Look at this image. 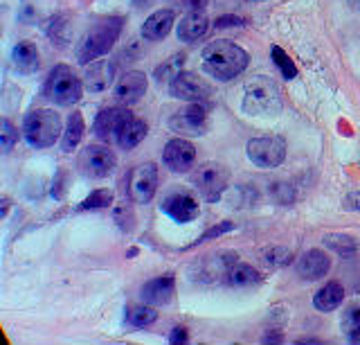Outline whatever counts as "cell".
I'll return each mask as SVG.
<instances>
[{
	"instance_id": "23",
	"label": "cell",
	"mask_w": 360,
	"mask_h": 345,
	"mask_svg": "<svg viewBox=\"0 0 360 345\" xmlns=\"http://www.w3.org/2000/svg\"><path fill=\"white\" fill-rule=\"evenodd\" d=\"M11 59H14L16 68L20 73H34V70H39V65H41L39 50H37V46H34L32 41L16 43L14 52H11Z\"/></svg>"
},
{
	"instance_id": "43",
	"label": "cell",
	"mask_w": 360,
	"mask_h": 345,
	"mask_svg": "<svg viewBox=\"0 0 360 345\" xmlns=\"http://www.w3.org/2000/svg\"><path fill=\"white\" fill-rule=\"evenodd\" d=\"M149 3H151V0H133L135 7H144V5H149Z\"/></svg>"
},
{
	"instance_id": "2",
	"label": "cell",
	"mask_w": 360,
	"mask_h": 345,
	"mask_svg": "<svg viewBox=\"0 0 360 345\" xmlns=\"http://www.w3.org/2000/svg\"><path fill=\"white\" fill-rule=\"evenodd\" d=\"M281 93L279 86L270 77L257 75L245 84L243 93V113L252 118H277L281 113Z\"/></svg>"
},
{
	"instance_id": "16",
	"label": "cell",
	"mask_w": 360,
	"mask_h": 345,
	"mask_svg": "<svg viewBox=\"0 0 360 345\" xmlns=\"http://www.w3.org/2000/svg\"><path fill=\"white\" fill-rule=\"evenodd\" d=\"M146 88H149V80H146V75L140 73V70H131L122 77L115 86V99L120 104H133L138 102V99L144 97Z\"/></svg>"
},
{
	"instance_id": "8",
	"label": "cell",
	"mask_w": 360,
	"mask_h": 345,
	"mask_svg": "<svg viewBox=\"0 0 360 345\" xmlns=\"http://www.w3.org/2000/svg\"><path fill=\"white\" fill-rule=\"evenodd\" d=\"M155 190H158V167H155V163H142L129 172L127 194L133 203H138V206L149 203L155 196Z\"/></svg>"
},
{
	"instance_id": "32",
	"label": "cell",
	"mask_w": 360,
	"mask_h": 345,
	"mask_svg": "<svg viewBox=\"0 0 360 345\" xmlns=\"http://www.w3.org/2000/svg\"><path fill=\"white\" fill-rule=\"evenodd\" d=\"M112 219H115V224L122 232H133L135 228V213H133V208L129 203H120L115 210H112Z\"/></svg>"
},
{
	"instance_id": "19",
	"label": "cell",
	"mask_w": 360,
	"mask_h": 345,
	"mask_svg": "<svg viewBox=\"0 0 360 345\" xmlns=\"http://www.w3.org/2000/svg\"><path fill=\"white\" fill-rule=\"evenodd\" d=\"M174 23H176L174 9H160V12L151 14L149 18L144 20L142 37L146 41H162V39H167L169 32H172Z\"/></svg>"
},
{
	"instance_id": "1",
	"label": "cell",
	"mask_w": 360,
	"mask_h": 345,
	"mask_svg": "<svg viewBox=\"0 0 360 345\" xmlns=\"http://www.w3.org/2000/svg\"><path fill=\"white\" fill-rule=\"evenodd\" d=\"M202 68H205L214 80L219 82H230L236 75H241L248 63H250V57L243 48H239L232 41L225 39H217L207 43L202 48Z\"/></svg>"
},
{
	"instance_id": "42",
	"label": "cell",
	"mask_w": 360,
	"mask_h": 345,
	"mask_svg": "<svg viewBox=\"0 0 360 345\" xmlns=\"http://www.w3.org/2000/svg\"><path fill=\"white\" fill-rule=\"evenodd\" d=\"M347 3H349V7L354 9V12H358V14H360V0H347Z\"/></svg>"
},
{
	"instance_id": "10",
	"label": "cell",
	"mask_w": 360,
	"mask_h": 345,
	"mask_svg": "<svg viewBox=\"0 0 360 345\" xmlns=\"http://www.w3.org/2000/svg\"><path fill=\"white\" fill-rule=\"evenodd\" d=\"M169 127L176 133H183V136H202V133H207L210 127L207 106H202L200 102H189V106L172 115Z\"/></svg>"
},
{
	"instance_id": "4",
	"label": "cell",
	"mask_w": 360,
	"mask_h": 345,
	"mask_svg": "<svg viewBox=\"0 0 360 345\" xmlns=\"http://www.w3.org/2000/svg\"><path fill=\"white\" fill-rule=\"evenodd\" d=\"M63 122L56 111L50 108H37L30 111L22 120V136L37 149H48L61 138Z\"/></svg>"
},
{
	"instance_id": "25",
	"label": "cell",
	"mask_w": 360,
	"mask_h": 345,
	"mask_svg": "<svg viewBox=\"0 0 360 345\" xmlns=\"http://www.w3.org/2000/svg\"><path fill=\"white\" fill-rule=\"evenodd\" d=\"M84 138V115L75 111V113L68 118V125H65V133H63V142L61 147L63 151H75L77 144L82 142Z\"/></svg>"
},
{
	"instance_id": "5",
	"label": "cell",
	"mask_w": 360,
	"mask_h": 345,
	"mask_svg": "<svg viewBox=\"0 0 360 345\" xmlns=\"http://www.w3.org/2000/svg\"><path fill=\"white\" fill-rule=\"evenodd\" d=\"M43 93L54 104L70 106V104H75V102H79V99H82L84 84L75 75V70L70 68V65L59 63V65H54V68L50 70Z\"/></svg>"
},
{
	"instance_id": "35",
	"label": "cell",
	"mask_w": 360,
	"mask_h": 345,
	"mask_svg": "<svg viewBox=\"0 0 360 345\" xmlns=\"http://www.w3.org/2000/svg\"><path fill=\"white\" fill-rule=\"evenodd\" d=\"M273 196H275V201L277 203H290L292 199H295V190L288 185V183H277L275 187H273Z\"/></svg>"
},
{
	"instance_id": "29",
	"label": "cell",
	"mask_w": 360,
	"mask_h": 345,
	"mask_svg": "<svg viewBox=\"0 0 360 345\" xmlns=\"http://www.w3.org/2000/svg\"><path fill=\"white\" fill-rule=\"evenodd\" d=\"M110 203H112V192L110 190H106V187H99V190H93L90 192L82 203H79V213H88V210H106V208H110Z\"/></svg>"
},
{
	"instance_id": "28",
	"label": "cell",
	"mask_w": 360,
	"mask_h": 345,
	"mask_svg": "<svg viewBox=\"0 0 360 345\" xmlns=\"http://www.w3.org/2000/svg\"><path fill=\"white\" fill-rule=\"evenodd\" d=\"M324 246L335 251L338 255H342V258H352V255L358 251L356 239L349 237V235H342V232H333V235H326L324 237Z\"/></svg>"
},
{
	"instance_id": "21",
	"label": "cell",
	"mask_w": 360,
	"mask_h": 345,
	"mask_svg": "<svg viewBox=\"0 0 360 345\" xmlns=\"http://www.w3.org/2000/svg\"><path fill=\"white\" fill-rule=\"evenodd\" d=\"M342 300H345L342 284L340 282H326L320 291L313 296V307L318 311H324V314H329V311H335L342 305Z\"/></svg>"
},
{
	"instance_id": "14",
	"label": "cell",
	"mask_w": 360,
	"mask_h": 345,
	"mask_svg": "<svg viewBox=\"0 0 360 345\" xmlns=\"http://www.w3.org/2000/svg\"><path fill=\"white\" fill-rule=\"evenodd\" d=\"M133 113L127 106H108L104 111H99L93 125V133L99 140H110L117 138V131L122 129V125L131 118Z\"/></svg>"
},
{
	"instance_id": "7",
	"label": "cell",
	"mask_w": 360,
	"mask_h": 345,
	"mask_svg": "<svg viewBox=\"0 0 360 345\" xmlns=\"http://www.w3.org/2000/svg\"><path fill=\"white\" fill-rule=\"evenodd\" d=\"M245 151L248 158L257 167L273 170V167H279L286 158V140L281 136H259L248 142Z\"/></svg>"
},
{
	"instance_id": "38",
	"label": "cell",
	"mask_w": 360,
	"mask_h": 345,
	"mask_svg": "<svg viewBox=\"0 0 360 345\" xmlns=\"http://www.w3.org/2000/svg\"><path fill=\"white\" fill-rule=\"evenodd\" d=\"M345 208L347 210H354V213H360V192H349L345 196Z\"/></svg>"
},
{
	"instance_id": "36",
	"label": "cell",
	"mask_w": 360,
	"mask_h": 345,
	"mask_svg": "<svg viewBox=\"0 0 360 345\" xmlns=\"http://www.w3.org/2000/svg\"><path fill=\"white\" fill-rule=\"evenodd\" d=\"M217 30H230V27H243L245 20L241 16H234V14H228V16H219L217 18Z\"/></svg>"
},
{
	"instance_id": "26",
	"label": "cell",
	"mask_w": 360,
	"mask_h": 345,
	"mask_svg": "<svg viewBox=\"0 0 360 345\" xmlns=\"http://www.w3.org/2000/svg\"><path fill=\"white\" fill-rule=\"evenodd\" d=\"M158 320V311L153 305H133L127 309V322L133 327H149L153 325V322Z\"/></svg>"
},
{
	"instance_id": "41",
	"label": "cell",
	"mask_w": 360,
	"mask_h": 345,
	"mask_svg": "<svg viewBox=\"0 0 360 345\" xmlns=\"http://www.w3.org/2000/svg\"><path fill=\"white\" fill-rule=\"evenodd\" d=\"M300 345H320L322 341H318V339H302V341H297Z\"/></svg>"
},
{
	"instance_id": "18",
	"label": "cell",
	"mask_w": 360,
	"mask_h": 345,
	"mask_svg": "<svg viewBox=\"0 0 360 345\" xmlns=\"http://www.w3.org/2000/svg\"><path fill=\"white\" fill-rule=\"evenodd\" d=\"M112 77H115V65L110 61H90V65L84 73V86L88 93H104L106 88L112 84Z\"/></svg>"
},
{
	"instance_id": "6",
	"label": "cell",
	"mask_w": 360,
	"mask_h": 345,
	"mask_svg": "<svg viewBox=\"0 0 360 345\" xmlns=\"http://www.w3.org/2000/svg\"><path fill=\"white\" fill-rule=\"evenodd\" d=\"M191 183H194L196 192L205 199V201L214 203V201H219V199L223 196L225 190H228L230 170L225 165L217 163V161L202 163V165L196 167L194 174H191Z\"/></svg>"
},
{
	"instance_id": "15",
	"label": "cell",
	"mask_w": 360,
	"mask_h": 345,
	"mask_svg": "<svg viewBox=\"0 0 360 345\" xmlns=\"http://www.w3.org/2000/svg\"><path fill=\"white\" fill-rule=\"evenodd\" d=\"M297 275L304 280H322V277L331 271V258L320 249L307 251L295 264Z\"/></svg>"
},
{
	"instance_id": "37",
	"label": "cell",
	"mask_w": 360,
	"mask_h": 345,
	"mask_svg": "<svg viewBox=\"0 0 360 345\" xmlns=\"http://www.w3.org/2000/svg\"><path fill=\"white\" fill-rule=\"evenodd\" d=\"M230 230H234V224L232 221H223V224H219V226H214V228H210L205 235H202L196 244H200V242H207V239H214V237H221L223 232H230Z\"/></svg>"
},
{
	"instance_id": "12",
	"label": "cell",
	"mask_w": 360,
	"mask_h": 345,
	"mask_svg": "<svg viewBox=\"0 0 360 345\" xmlns=\"http://www.w3.org/2000/svg\"><path fill=\"white\" fill-rule=\"evenodd\" d=\"M162 161L176 174L189 172L196 163V147L185 138H174L167 142V147L162 151Z\"/></svg>"
},
{
	"instance_id": "13",
	"label": "cell",
	"mask_w": 360,
	"mask_h": 345,
	"mask_svg": "<svg viewBox=\"0 0 360 345\" xmlns=\"http://www.w3.org/2000/svg\"><path fill=\"white\" fill-rule=\"evenodd\" d=\"M160 208H162L165 215H169L174 221H178V224L194 221L200 215L198 201L191 194H187V192H174V194L165 196V201H162Z\"/></svg>"
},
{
	"instance_id": "20",
	"label": "cell",
	"mask_w": 360,
	"mask_h": 345,
	"mask_svg": "<svg viewBox=\"0 0 360 345\" xmlns=\"http://www.w3.org/2000/svg\"><path fill=\"white\" fill-rule=\"evenodd\" d=\"M178 39L183 43H196L210 32V20L202 12H189L176 27Z\"/></svg>"
},
{
	"instance_id": "33",
	"label": "cell",
	"mask_w": 360,
	"mask_h": 345,
	"mask_svg": "<svg viewBox=\"0 0 360 345\" xmlns=\"http://www.w3.org/2000/svg\"><path fill=\"white\" fill-rule=\"evenodd\" d=\"M342 332L347 334L349 339H354L356 334L360 332V307H352L342 316Z\"/></svg>"
},
{
	"instance_id": "27",
	"label": "cell",
	"mask_w": 360,
	"mask_h": 345,
	"mask_svg": "<svg viewBox=\"0 0 360 345\" xmlns=\"http://www.w3.org/2000/svg\"><path fill=\"white\" fill-rule=\"evenodd\" d=\"M185 54L180 52V54H174V57H169L162 65H158L155 68V82H169L172 84L176 77L183 73V63H185Z\"/></svg>"
},
{
	"instance_id": "34",
	"label": "cell",
	"mask_w": 360,
	"mask_h": 345,
	"mask_svg": "<svg viewBox=\"0 0 360 345\" xmlns=\"http://www.w3.org/2000/svg\"><path fill=\"white\" fill-rule=\"evenodd\" d=\"M16 140H18V129L11 125L9 120H3V136H0V142H3V151L9 153L11 147L16 144Z\"/></svg>"
},
{
	"instance_id": "9",
	"label": "cell",
	"mask_w": 360,
	"mask_h": 345,
	"mask_svg": "<svg viewBox=\"0 0 360 345\" xmlns=\"http://www.w3.org/2000/svg\"><path fill=\"white\" fill-rule=\"evenodd\" d=\"M117 165V156L104 144H90L79 156V170L90 179H106Z\"/></svg>"
},
{
	"instance_id": "30",
	"label": "cell",
	"mask_w": 360,
	"mask_h": 345,
	"mask_svg": "<svg viewBox=\"0 0 360 345\" xmlns=\"http://www.w3.org/2000/svg\"><path fill=\"white\" fill-rule=\"evenodd\" d=\"M270 57H273V61L279 68V73L284 75V80H295L297 68H295V63H292V59L288 57L284 50H281L279 46H273V48H270Z\"/></svg>"
},
{
	"instance_id": "44",
	"label": "cell",
	"mask_w": 360,
	"mask_h": 345,
	"mask_svg": "<svg viewBox=\"0 0 360 345\" xmlns=\"http://www.w3.org/2000/svg\"><path fill=\"white\" fill-rule=\"evenodd\" d=\"M352 341H354V343H360V332H358V334H356V337H354V339H352Z\"/></svg>"
},
{
	"instance_id": "22",
	"label": "cell",
	"mask_w": 360,
	"mask_h": 345,
	"mask_svg": "<svg viewBox=\"0 0 360 345\" xmlns=\"http://www.w3.org/2000/svg\"><path fill=\"white\" fill-rule=\"evenodd\" d=\"M146 138V125H144V120L140 118H135L131 115L127 122L122 125V129L117 131V144L122 149H133V147H138V144Z\"/></svg>"
},
{
	"instance_id": "40",
	"label": "cell",
	"mask_w": 360,
	"mask_h": 345,
	"mask_svg": "<svg viewBox=\"0 0 360 345\" xmlns=\"http://www.w3.org/2000/svg\"><path fill=\"white\" fill-rule=\"evenodd\" d=\"M169 341H172V343H187L189 341L187 330L185 327H174L172 334H169Z\"/></svg>"
},
{
	"instance_id": "11",
	"label": "cell",
	"mask_w": 360,
	"mask_h": 345,
	"mask_svg": "<svg viewBox=\"0 0 360 345\" xmlns=\"http://www.w3.org/2000/svg\"><path fill=\"white\" fill-rule=\"evenodd\" d=\"M169 93H172L176 99L202 104L205 99L212 97V86L196 73H180L176 80L169 84Z\"/></svg>"
},
{
	"instance_id": "39",
	"label": "cell",
	"mask_w": 360,
	"mask_h": 345,
	"mask_svg": "<svg viewBox=\"0 0 360 345\" xmlns=\"http://www.w3.org/2000/svg\"><path fill=\"white\" fill-rule=\"evenodd\" d=\"M180 5H183L187 12H202V9L207 7V0H180Z\"/></svg>"
},
{
	"instance_id": "31",
	"label": "cell",
	"mask_w": 360,
	"mask_h": 345,
	"mask_svg": "<svg viewBox=\"0 0 360 345\" xmlns=\"http://www.w3.org/2000/svg\"><path fill=\"white\" fill-rule=\"evenodd\" d=\"M262 260L270 269H277V266H284L292 260V251L286 246H270L262 253Z\"/></svg>"
},
{
	"instance_id": "24",
	"label": "cell",
	"mask_w": 360,
	"mask_h": 345,
	"mask_svg": "<svg viewBox=\"0 0 360 345\" xmlns=\"http://www.w3.org/2000/svg\"><path fill=\"white\" fill-rule=\"evenodd\" d=\"M225 280H228L230 287H236V289H245V287H255L262 282V275H259V271L255 269V266L250 264H232L228 275H225Z\"/></svg>"
},
{
	"instance_id": "3",
	"label": "cell",
	"mask_w": 360,
	"mask_h": 345,
	"mask_svg": "<svg viewBox=\"0 0 360 345\" xmlns=\"http://www.w3.org/2000/svg\"><path fill=\"white\" fill-rule=\"evenodd\" d=\"M124 25V18L122 16H108V18H101L99 23L88 32L86 39L82 41V46L77 50V61L88 65L90 61H95L99 57L110 52V48L115 46L117 39H120V32Z\"/></svg>"
},
{
	"instance_id": "17",
	"label": "cell",
	"mask_w": 360,
	"mask_h": 345,
	"mask_svg": "<svg viewBox=\"0 0 360 345\" xmlns=\"http://www.w3.org/2000/svg\"><path fill=\"white\" fill-rule=\"evenodd\" d=\"M176 296V280L172 275H162V277H153L144 287H142V300L146 305L160 307L169 305Z\"/></svg>"
}]
</instances>
